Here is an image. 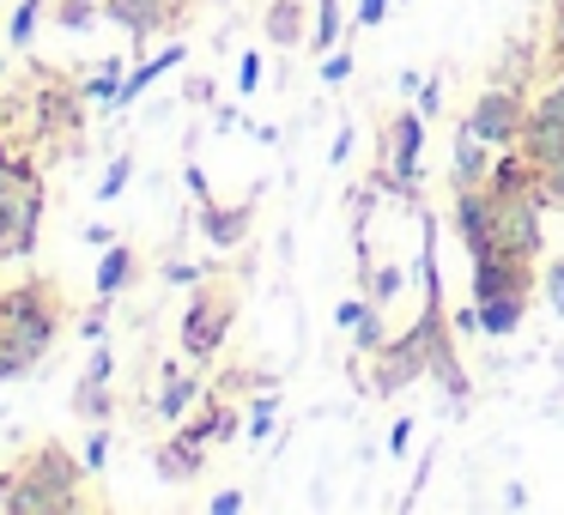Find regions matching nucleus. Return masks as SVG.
Instances as JSON below:
<instances>
[{"instance_id":"12","label":"nucleus","mask_w":564,"mask_h":515,"mask_svg":"<svg viewBox=\"0 0 564 515\" xmlns=\"http://www.w3.org/2000/svg\"><path fill=\"white\" fill-rule=\"evenodd\" d=\"M200 237L213 243V255H231V249L249 243V224H256V200H237V207H219V200H200Z\"/></svg>"},{"instance_id":"4","label":"nucleus","mask_w":564,"mask_h":515,"mask_svg":"<svg viewBox=\"0 0 564 515\" xmlns=\"http://www.w3.org/2000/svg\"><path fill=\"white\" fill-rule=\"evenodd\" d=\"M237 321V285L219 280V273H207V280L195 285V297L183 304V321H176V346H183L188 358H219L225 333H231Z\"/></svg>"},{"instance_id":"53","label":"nucleus","mask_w":564,"mask_h":515,"mask_svg":"<svg viewBox=\"0 0 564 515\" xmlns=\"http://www.w3.org/2000/svg\"><path fill=\"white\" fill-rule=\"evenodd\" d=\"M394 7H413V0H394Z\"/></svg>"},{"instance_id":"26","label":"nucleus","mask_w":564,"mask_h":515,"mask_svg":"<svg viewBox=\"0 0 564 515\" xmlns=\"http://www.w3.org/2000/svg\"><path fill=\"white\" fill-rule=\"evenodd\" d=\"M134 171H140V158H134V152H116V158H110V171H104V183H98V195H91V200H104V207H110V200H122V188L134 183Z\"/></svg>"},{"instance_id":"17","label":"nucleus","mask_w":564,"mask_h":515,"mask_svg":"<svg viewBox=\"0 0 564 515\" xmlns=\"http://www.w3.org/2000/svg\"><path fill=\"white\" fill-rule=\"evenodd\" d=\"M491 158H498V146H486V140H479L467 122H455V146H449V183H486V176H491Z\"/></svg>"},{"instance_id":"42","label":"nucleus","mask_w":564,"mask_h":515,"mask_svg":"<svg viewBox=\"0 0 564 515\" xmlns=\"http://www.w3.org/2000/svg\"><path fill=\"white\" fill-rule=\"evenodd\" d=\"M546 304L564 316V261H552V267H546Z\"/></svg>"},{"instance_id":"44","label":"nucleus","mask_w":564,"mask_h":515,"mask_svg":"<svg viewBox=\"0 0 564 515\" xmlns=\"http://www.w3.org/2000/svg\"><path fill=\"white\" fill-rule=\"evenodd\" d=\"M243 503H249L243 491H213V503H207V509H213V515H237Z\"/></svg>"},{"instance_id":"46","label":"nucleus","mask_w":564,"mask_h":515,"mask_svg":"<svg viewBox=\"0 0 564 515\" xmlns=\"http://www.w3.org/2000/svg\"><path fill=\"white\" fill-rule=\"evenodd\" d=\"M352 146H358V134H352V128H340V140L328 146V164H346V158H352Z\"/></svg>"},{"instance_id":"24","label":"nucleus","mask_w":564,"mask_h":515,"mask_svg":"<svg viewBox=\"0 0 564 515\" xmlns=\"http://www.w3.org/2000/svg\"><path fill=\"white\" fill-rule=\"evenodd\" d=\"M534 200L540 207H564V152H552V158L534 164Z\"/></svg>"},{"instance_id":"39","label":"nucleus","mask_w":564,"mask_h":515,"mask_svg":"<svg viewBox=\"0 0 564 515\" xmlns=\"http://www.w3.org/2000/svg\"><path fill=\"white\" fill-rule=\"evenodd\" d=\"M183 183H188V195H195V207H200V200H213V183H207L200 164H183Z\"/></svg>"},{"instance_id":"10","label":"nucleus","mask_w":564,"mask_h":515,"mask_svg":"<svg viewBox=\"0 0 564 515\" xmlns=\"http://www.w3.org/2000/svg\"><path fill=\"white\" fill-rule=\"evenodd\" d=\"M31 134L37 140H79L86 134V110H79V86L74 91H62V86H50V91H31Z\"/></svg>"},{"instance_id":"1","label":"nucleus","mask_w":564,"mask_h":515,"mask_svg":"<svg viewBox=\"0 0 564 515\" xmlns=\"http://www.w3.org/2000/svg\"><path fill=\"white\" fill-rule=\"evenodd\" d=\"M67 328V309L50 280H19L0 292V352H13L19 370H37Z\"/></svg>"},{"instance_id":"35","label":"nucleus","mask_w":564,"mask_h":515,"mask_svg":"<svg viewBox=\"0 0 564 515\" xmlns=\"http://www.w3.org/2000/svg\"><path fill=\"white\" fill-rule=\"evenodd\" d=\"M322 79H328V86H346V79H352V55L328 50V55H322Z\"/></svg>"},{"instance_id":"34","label":"nucleus","mask_w":564,"mask_h":515,"mask_svg":"<svg viewBox=\"0 0 564 515\" xmlns=\"http://www.w3.org/2000/svg\"><path fill=\"white\" fill-rule=\"evenodd\" d=\"M207 273L213 267H195V261H164V285H200V280H207Z\"/></svg>"},{"instance_id":"31","label":"nucleus","mask_w":564,"mask_h":515,"mask_svg":"<svg viewBox=\"0 0 564 515\" xmlns=\"http://www.w3.org/2000/svg\"><path fill=\"white\" fill-rule=\"evenodd\" d=\"M261 74H268V67H261V50H243V62H237V98H256Z\"/></svg>"},{"instance_id":"40","label":"nucleus","mask_w":564,"mask_h":515,"mask_svg":"<svg viewBox=\"0 0 564 515\" xmlns=\"http://www.w3.org/2000/svg\"><path fill=\"white\" fill-rule=\"evenodd\" d=\"M534 110H540V116H552V122H564V79H558L552 91H540V98H534Z\"/></svg>"},{"instance_id":"9","label":"nucleus","mask_w":564,"mask_h":515,"mask_svg":"<svg viewBox=\"0 0 564 515\" xmlns=\"http://www.w3.org/2000/svg\"><path fill=\"white\" fill-rule=\"evenodd\" d=\"M534 267L540 261H528V255H516V249H503V243H491L486 255H474V285H467V297H498V292H534Z\"/></svg>"},{"instance_id":"54","label":"nucleus","mask_w":564,"mask_h":515,"mask_svg":"<svg viewBox=\"0 0 564 515\" xmlns=\"http://www.w3.org/2000/svg\"><path fill=\"white\" fill-rule=\"evenodd\" d=\"M0 74H7V62H0Z\"/></svg>"},{"instance_id":"22","label":"nucleus","mask_w":564,"mask_h":515,"mask_svg":"<svg viewBox=\"0 0 564 515\" xmlns=\"http://www.w3.org/2000/svg\"><path fill=\"white\" fill-rule=\"evenodd\" d=\"M358 285H365L370 304L389 309L394 297H401V285H406V267H394V261H370V273H358Z\"/></svg>"},{"instance_id":"11","label":"nucleus","mask_w":564,"mask_h":515,"mask_svg":"<svg viewBox=\"0 0 564 515\" xmlns=\"http://www.w3.org/2000/svg\"><path fill=\"white\" fill-rule=\"evenodd\" d=\"M540 200L534 195H510V200H498V243L503 249H516V255H528V261H540V249H546V237H540Z\"/></svg>"},{"instance_id":"7","label":"nucleus","mask_w":564,"mask_h":515,"mask_svg":"<svg viewBox=\"0 0 564 515\" xmlns=\"http://www.w3.org/2000/svg\"><path fill=\"white\" fill-rule=\"evenodd\" d=\"M449 224H455V243L467 249V261L486 255L498 243V195L486 183H455L449 188Z\"/></svg>"},{"instance_id":"30","label":"nucleus","mask_w":564,"mask_h":515,"mask_svg":"<svg viewBox=\"0 0 564 515\" xmlns=\"http://www.w3.org/2000/svg\"><path fill=\"white\" fill-rule=\"evenodd\" d=\"M110 437H116L110 425H91V437H86V454H79V461H86L91 473H104V467H110V449H116Z\"/></svg>"},{"instance_id":"5","label":"nucleus","mask_w":564,"mask_h":515,"mask_svg":"<svg viewBox=\"0 0 564 515\" xmlns=\"http://www.w3.org/2000/svg\"><path fill=\"white\" fill-rule=\"evenodd\" d=\"M528 110H534V103H528V91L522 86H486L479 91L474 103H467V116L462 122L474 128L479 140H486V146H522V134H528Z\"/></svg>"},{"instance_id":"21","label":"nucleus","mask_w":564,"mask_h":515,"mask_svg":"<svg viewBox=\"0 0 564 515\" xmlns=\"http://www.w3.org/2000/svg\"><path fill=\"white\" fill-rule=\"evenodd\" d=\"M122 55H110V62H98L86 79H79V98H91V103H104V110H116V91H122Z\"/></svg>"},{"instance_id":"3","label":"nucleus","mask_w":564,"mask_h":515,"mask_svg":"<svg viewBox=\"0 0 564 515\" xmlns=\"http://www.w3.org/2000/svg\"><path fill=\"white\" fill-rule=\"evenodd\" d=\"M43 231V183L31 158L0 164V261H25Z\"/></svg>"},{"instance_id":"52","label":"nucleus","mask_w":564,"mask_h":515,"mask_svg":"<svg viewBox=\"0 0 564 515\" xmlns=\"http://www.w3.org/2000/svg\"><path fill=\"white\" fill-rule=\"evenodd\" d=\"M207 7H231V0H207Z\"/></svg>"},{"instance_id":"41","label":"nucleus","mask_w":564,"mask_h":515,"mask_svg":"<svg viewBox=\"0 0 564 515\" xmlns=\"http://www.w3.org/2000/svg\"><path fill=\"white\" fill-rule=\"evenodd\" d=\"M183 103H195V110H207V103H213V79H183Z\"/></svg>"},{"instance_id":"19","label":"nucleus","mask_w":564,"mask_h":515,"mask_svg":"<svg viewBox=\"0 0 564 515\" xmlns=\"http://www.w3.org/2000/svg\"><path fill=\"white\" fill-rule=\"evenodd\" d=\"M528 316V297L522 292H498V297H479V333L486 340H510Z\"/></svg>"},{"instance_id":"50","label":"nucleus","mask_w":564,"mask_h":515,"mask_svg":"<svg viewBox=\"0 0 564 515\" xmlns=\"http://www.w3.org/2000/svg\"><path fill=\"white\" fill-rule=\"evenodd\" d=\"M503 509H528V491L522 485H503Z\"/></svg>"},{"instance_id":"6","label":"nucleus","mask_w":564,"mask_h":515,"mask_svg":"<svg viewBox=\"0 0 564 515\" xmlns=\"http://www.w3.org/2000/svg\"><path fill=\"white\" fill-rule=\"evenodd\" d=\"M425 376H431V358H425V346H419L413 328H406L401 340H382L377 352H370V394H377V401H394V394L419 388Z\"/></svg>"},{"instance_id":"2","label":"nucleus","mask_w":564,"mask_h":515,"mask_svg":"<svg viewBox=\"0 0 564 515\" xmlns=\"http://www.w3.org/2000/svg\"><path fill=\"white\" fill-rule=\"evenodd\" d=\"M91 467L74 461L62 442H37L25 461L13 467V491H7V509L13 515H74V509H91L79 497V479Z\"/></svg>"},{"instance_id":"48","label":"nucleus","mask_w":564,"mask_h":515,"mask_svg":"<svg viewBox=\"0 0 564 515\" xmlns=\"http://www.w3.org/2000/svg\"><path fill=\"white\" fill-rule=\"evenodd\" d=\"M552 55L564 62V0H552Z\"/></svg>"},{"instance_id":"14","label":"nucleus","mask_w":564,"mask_h":515,"mask_svg":"<svg viewBox=\"0 0 564 515\" xmlns=\"http://www.w3.org/2000/svg\"><path fill=\"white\" fill-rule=\"evenodd\" d=\"M200 401H207V382L171 364V370H164V382H159V394H152V413H159L164 425H183V418L195 413Z\"/></svg>"},{"instance_id":"38","label":"nucleus","mask_w":564,"mask_h":515,"mask_svg":"<svg viewBox=\"0 0 564 515\" xmlns=\"http://www.w3.org/2000/svg\"><path fill=\"white\" fill-rule=\"evenodd\" d=\"M419 116H425V122H431V116H437L443 110V86H437V79H425V86H419Z\"/></svg>"},{"instance_id":"16","label":"nucleus","mask_w":564,"mask_h":515,"mask_svg":"<svg viewBox=\"0 0 564 515\" xmlns=\"http://www.w3.org/2000/svg\"><path fill=\"white\" fill-rule=\"evenodd\" d=\"M183 62H188V50H183V43H171V50H159V55H152V62H140L134 74H122V91H116V110H110V116L134 110V103L147 98V91L159 86V79L171 74V67H183Z\"/></svg>"},{"instance_id":"27","label":"nucleus","mask_w":564,"mask_h":515,"mask_svg":"<svg viewBox=\"0 0 564 515\" xmlns=\"http://www.w3.org/2000/svg\"><path fill=\"white\" fill-rule=\"evenodd\" d=\"M104 19V0H55V25L62 31H91Z\"/></svg>"},{"instance_id":"32","label":"nucleus","mask_w":564,"mask_h":515,"mask_svg":"<svg viewBox=\"0 0 564 515\" xmlns=\"http://www.w3.org/2000/svg\"><path fill=\"white\" fill-rule=\"evenodd\" d=\"M104 321H110V304H104V297H98V304H91V309H79V316H74L79 340H86V346H98V340H104Z\"/></svg>"},{"instance_id":"49","label":"nucleus","mask_w":564,"mask_h":515,"mask_svg":"<svg viewBox=\"0 0 564 515\" xmlns=\"http://www.w3.org/2000/svg\"><path fill=\"white\" fill-rule=\"evenodd\" d=\"M213 128H219V134H231V128H243V110H213Z\"/></svg>"},{"instance_id":"37","label":"nucleus","mask_w":564,"mask_h":515,"mask_svg":"<svg viewBox=\"0 0 564 515\" xmlns=\"http://www.w3.org/2000/svg\"><path fill=\"white\" fill-rule=\"evenodd\" d=\"M86 376H98V382H110L116 376V358H110V346H91V358H86Z\"/></svg>"},{"instance_id":"33","label":"nucleus","mask_w":564,"mask_h":515,"mask_svg":"<svg viewBox=\"0 0 564 515\" xmlns=\"http://www.w3.org/2000/svg\"><path fill=\"white\" fill-rule=\"evenodd\" d=\"M431 467H437V442H431V449L419 454V467H413V491L401 497V509H419V497H425V479H431Z\"/></svg>"},{"instance_id":"18","label":"nucleus","mask_w":564,"mask_h":515,"mask_svg":"<svg viewBox=\"0 0 564 515\" xmlns=\"http://www.w3.org/2000/svg\"><path fill=\"white\" fill-rule=\"evenodd\" d=\"M261 31H268L273 50H304L310 43V7L304 0H273L268 13H261Z\"/></svg>"},{"instance_id":"8","label":"nucleus","mask_w":564,"mask_h":515,"mask_svg":"<svg viewBox=\"0 0 564 515\" xmlns=\"http://www.w3.org/2000/svg\"><path fill=\"white\" fill-rule=\"evenodd\" d=\"M188 13H195V0H104V19L122 25L134 43L159 37V31H183Z\"/></svg>"},{"instance_id":"28","label":"nucleus","mask_w":564,"mask_h":515,"mask_svg":"<svg viewBox=\"0 0 564 515\" xmlns=\"http://www.w3.org/2000/svg\"><path fill=\"white\" fill-rule=\"evenodd\" d=\"M382 340H389V328H382V304H370L365 316H358V328H352V352H358V358H370Z\"/></svg>"},{"instance_id":"36","label":"nucleus","mask_w":564,"mask_h":515,"mask_svg":"<svg viewBox=\"0 0 564 515\" xmlns=\"http://www.w3.org/2000/svg\"><path fill=\"white\" fill-rule=\"evenodd\" d=\"M389 7H394V0H358V7H352V19H358L365 31H377L382 19H389Z\"/></svg>"},{"instance_id":"47","label":"nucleus","mask_w":564,"mask_h":515,"mask_svg":"<svg viewBox=\"0 0 564 515\" xmlns=\"http://www.w3.org/2000/svg\"><path fill=\"white\" fill-rule=\"evenodd\" d=\"M389 449H394V454H406V449H413V418H401V425L389 430Z\"/></svg>"},{"instance_id":"45","label":"nucleus","mask_w":564,"mask_h":515,"mask_svg":"<svg viewBox=\"0 0 564 515\" xmlns=\"http://www.w3.org/2000/svg\"><path fill=\"white\" fill-rule=\"evenodd\" d=\"M79 243H86V249H110L116 231H110V224H86V231H79Z\"/></svg>"},{"instance_id":"20","label":"nucleus","mask_w":564,"mask_h":515,"mask_svg":"<svg viewBox=\"0 0 564 515\" xmlns=\"http://www.w3.org/2000/svg\"><path fill=\"white\" fill-rule=\"evenodd\" d=\"M116 388L110 382H98V376H79V388H74V418H86V425H110L116 418Z\"/></svg>"},{"instance_id":"51","label":"nucleus","mask_w":564,"mask_h":515,"mask_svg":"<svg viewBox=\"0 0 564 515\" xmlns=\"http://www.w3.org/2000/svg\"><path fill=\"white\" fill-rule=\"evenodd\" d=\"M7 491H13V473H0V509H7Z\"/></svg>"},{"instance_id":"29","label":"nucleus","mask_w":564,"mask_h":515,"mask_svg":"<svg viewBox=\"0 0 564 515\" xmlns=\"http://www.w3.org/2000/svg\"><path fill=\"white\" fill-rule=\"evenodd\" d=\"M273 413H280V388H268L256 406H249V442H268V430H273Z\"/></svg>"},{"instance_id":"23","label":"nucleus","mask_w":564,"mask_h":515,"mask_svg":"<svg viewBox=\"0 0 564 515\" xmlns=\"http://www.w3.org/2000/svg\"><path fill=\"white\" fill-rule=\"evenodd\" d=\"M340 0H316V7H310V50H340Z\"/></svg>"},{"instance_id":"13","label":"nucleus","mask_w":564,"mask_h":515,"mask_svg":"<svg viewBox=\"0 0 564 515\" xmlns=\"http://www.w3.org/2000/svg\"><path fill=\"white\" fill-rule=\"evenodd\" d=\"M152 467H159L164 485H183V479H200L207 473V442L188 437L183 425H176V437H164L159 449H152Z\"/></svg>"},{"instance_id":"15","label":"nucleus","mask_w":564,"mask_h":515,"mask_svg":"<svg viewBox=\"0 0 564 515\" xmlns=\"http://www.w3.org/2000/svg\"><path fill=\"white\" fill-rule=\"evenodd\" d=\"M134 285H140V255L116 237L110 249H98V280H91V292H98L104 304H116V297L134 292Z\"/></svg>"},{"instance_id":"25","label":"nucleus","mask_w":564,"mask_h":515,"mask_svg":"<svg viewBox=\"0 0 564 515\" xmlns=\"http://www.w3.org/2000/svg\"><path fill=\"white\" fill-rule=\"evenodd\" d=\"M43 13H50V0H19V7H13V25H7V43H13V50H31Z\"/></svg>"},{"instance_id":"43","label":"nucleus","mask_w":564,"mask_h":515,"mask_svg":"<svg viewBox=\"0 0 564 515\" xmlns=\"http://www.w3.org/2000/svg\"><path fill=\"white\" fill-rule=\"evenodd\" d=\"M365 309H370V297H346V304L334 309V321H340V328L352 333V328H358V316H365Z\"/></svg>"}]
</instances>
